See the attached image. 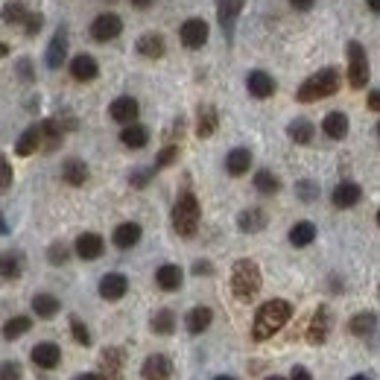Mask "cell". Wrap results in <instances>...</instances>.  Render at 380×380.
<instances>
[{
    "label": "cell",
    "mask_w": 380,
    "mask_h": 380,
    "mask_svg": "<svg viewBox=\"0 0 380 380\" xmlns=\"http://www.w3.org/2000/svg\"><path fill=\"white\" fill-rule=\"evenodd\" d=\"M296 196H299L301 202H316V199H319V184L310 181V179H301V181L296 184Z\"/></svg>",
    "instance_id": "b9f144b4"
},
{
    "label": "cell",
    "mask_w": 380,
    "mask_h": 380,
    "mask_svg": "<svg viewBox=\"0 0 380 380\" xmlns=\"http://www.w3.org/2000/svg\"><path fill=\"white\" fill-rule=\"evenodd\" d=\"M152 176H155V170H146V167H138L132 176H129V184L132 187H138V190H144L149 181H152Z\"/></svg>",
    "instance_id": "bcb514c9"
},
{
    "label": "cell",
    "mask_w": 380,
    "mask_h": 380,
    "mask_svg": "<svg viewBox=\"0 0 380 380\" xmlns=\"http://www.w3.org/2000/svg\"><path fill=\"white\" fill-rule=\"evenodd\" d=\"M29 357H33V363H36L39 369L50 371V369H56V366L61 363V348H59L56 342H39Z\"/></svg>",
    "instance_id": "d6986e66"
},
{
    "label": "cell",
    "mask_w": 380,
    "mask_h": 380,
    "mask_svg": "<svg viewBox=\"0 0 380 380\" xmlns=\"http://www.w3.org/2000/svg\"><path fill=\"white\" fill-rule=\"evenodd\" d=\"M138 114H141V106H138V100L135 97H117V100H111V106H109V117L114 120V123H135L138 120Z\"/></svg>",
    "instance_id": "ac0fdd59"
},
{
    "label": "cell",
    "mask_w": 380,
    "mask_h": 380,
    "mask_svg": "<svg viewBox=\"0 0 380 380\" xmlns=\"http://www.w3.org/2000/svg\"><path fill=\"white\" fill-rule=\"evenodd\" d=\"M342 85V74L336 68H322L319 74H313L301 82V88L296 91V100L299 103H319V100H328L339 91Z\"/></svg>",
    "instance_id": "3957f363"
},
{
    "label": "cell",
    "mask_w": 380,
    "mask_h": 380,
    "mask_svg": "<svg viewBox=\"0 0 380 380\" xmlns=\"http://www.w3.org/2000/svg\"><path fill=\"white\" fill-rule=\"evenodd\" d=\"M194 272H196V275H211L214 266H211L208 261H196V264H194Z\"/></svg>",
    "instance_id": "f5cc1de1"
},
{
    "label": "cell",
    "mask_w": 380,
    "mask_h": 380,
    "mask_svg": "<svg viewBox=\"0 0 380 380\" xmlns=\"http://www.w3.org/2000/svg\"><path fill=\"white\" fill-rule=\"evenodd\" d=\"M144 380H170L173 377V360L167 354H149L141 366Z\"/></svg>",
    "instance_id": "4fadbf2b"
},
{
    "label": "cell",
    "mask_w": 380,
    "mask_h": 380,
    "mask_svg": "<svg viewBox=\"0 0 380 380\" xmlns=\"http://www.w3.org/2000/svg\"><path fill=\"white\" fill-rule=\"evenodd\" d=\"M120 33H123V21L114 12H103V15H97V18L91 21V39L100 41V44L114 41Z\"/></svg>",
    "instance_id": "ba28073f"
},
{
    "label": "cell",
    "mask_w": 380,
    "mask_h": 380,
    "mask_svg": "<svg viewBox=\"0 0 380 380\" xmlns=\"http://www.w3.org/2000/svg\"><path fill=\"white\" fill-rule=\"evenodd\" d=\"M199 223H202V205H199L196 194L184 190L173 205V229L179 237H194L199 231Z\"/></svg>",
    "instance_id": "277c9868"
},
{
    "label": "cell",
    "mask_w": 380,
    "mask_h": 380,
    "mask_svg": "<svg viewBox=\"0 0 380 380\" xmlns=\"http://www.w3.org/2000/svg\"><path fill=\"white\" fill-rule=\"evenodd\" d=\"M216 129H219V111L214 106H208V103L199 106V111H196V135L199 138H214Z\"/></svg>",
    "instance_id": "4316f807"
},
{
    "label": "cell",
    "mask_w": 380,
    "mask_h": 380,
    "mask_svg": "<svg viewBox=\"0 0 380 380\" xmlns=\"http://www.w3.org/2000/svg\"><path fill=\"white\" fill-rule=\"evenodd\" d=\"M109 4H114V0H109Z\"/></svg>",
    "instance_id": "e7e4bbea"
},
{
    "label": "cell",
    "mask_w": 380,
    "mask_h": 380,
    "mask_svg": "<svg viewBox=\"0 0 380 380\" xmlns=\"http://www.w3.org/2000/svg\"><path fill=\"white\" fill-rule=\"evenodd\" d=\"M366 6H369L371 15H377V12H380V0H366Z\"/></svg>",
    "instance_id": "9f6ffc18"
},
{
    "label": "cell",
    "mask_w": 380,
    "mask_h": 380,
    "mask_svg": "<svg viewBox=\"0 0 380 380\" xmlns=\"http://www.w3.org/2000/svg\"><path fill=\"white\" fill-rule=\"evenodd\" d=\"M313 240H316V226L307 223V219H301V223H296V226L290 229V243H293L296 249H304V246H310Z\"/></svg>",
    "instance_id": "8d00e7d4"
},
{
    "label": "cell",
    "mask_w": 380,
    "mask_h": 380,
    "mask_svg": "<svg viewBox=\"0 0 380 380\" xmlns=\"http://www.w3.org/2000/svg\"><path fill=\"white\" fill-rule=\"evenodd\" d=\"M39 129H41V146H44V152H56L59 144H61V138H65V129L59 126V120L56 117H47V120L39 123Z\"/></svg>",
    "instance_id": "f546056e"
},
{
    "label": "cell",
    "mask_w": 380,
    "mask_h": 380,
    "mask_svg": "<svg viewBox=\"0 0 380 380\" xmlns=\"http://www.w3.org/2000/svg\"><path fill=\"white\" fill-rule=\"evenodd\" d=\"M179 155H181V149L176 146V144H167L161 152L155 155V164H152V170L158 173V170H164V167H170V164H176L179 161Z\"/></svg>",
    "instance_id": "60d3db41"
},
{
    "label": "cell",
    "mask_w": 380,
    "mask_h": 380,
    "mask_svg": "<svg viewBox=\"0 0 380 380\" xmlns=\"http://www.w3.org/2000/svg\"><path fill=\"white\" fill-rule=\"evenodd\" d=\"M0 380H21V363L15 360L0 363Z\"/></svg>",
    "instance_id": "7dc6e473"
},
{
    "label": "cell",
    "mask_w": 380,
    "mask_h": 380,
    "mask_svg": "<svg viewBox=\"0 0 380 380\" xmlns=\"http://www.w3.org/2000/svg\"><path fill=\"white\" fill-rule=\"evenodd\" d=\"M243 6H246V0H216V18H219L223 33L229 36V41L234 36V26H237V18H240Z\"/></svg>",
    "instance_id": "30bf717a"
},
{
    "label": "cell",
    "mask_w": 380,
    "mask_h": 380,
    "mask_svg": "<svg viewBox=\"0 0 380 380\" xmlns=\"http://www.w3.org/2000/svg\"><path fill=\"white\" fill-rule=\"evenodd\" d=\"M293 319V304L287 299H272V301H264L255 313V325H251V339L255 342H264V339H272L284 325Z\"/></svg>",
    "instance_id": "6da1fadb"
},
{
    "label": "cell",
    "mask_w": 380,
    "mask_h": 380,
    "mask_svg": "<svg viewBox=\"0 0 380 380\" xmlns=\"http://www.w3.org/2000/svg\"><path fill=\"white\" fill-rule=\"evenodd\" d=\"M290 6H293L296 12H310V9L316 6V0H290Z\"/></svg>",
    "instance_id": "f907efd6"
},
{
    "label": "cell",
    "mask_w": 380,
    "mask_h": 380,
    "mask_svg": "<svg viewBox=\"0 0 380 380\" xmlns=\"http://www.w3.org/2000/svg\"><path fill=\"white\" fill-rule=\"evenodd\" d=\"M264 287V275L261 266L251 258H240L231 266V293L237 301H251Z\"/></svg>",
    "instance_id": "7a4b0ae2"
},
{
    "label": "cell",
    "mask_w": 380,
    "mask_h": 380,
    "mask_svg": "<svg viewBox=\"0 0 380 380\" xmlns=\"http://www.w3.org/2000/svg\"><path fill=\"white\" fill-rule=\"evenodd\" d=\"M68 29L65 26H59L56 29V36L50 39V44H47V50H44V65H47V71H59L61 65H65V59H68Z\"/></svg>",
    "instance_id": "9c48e42d"
},
{
    "label": "cell",
    "mask_w": 380,
    "mask_h": 380,
    "mask_svg": "<svg viewBox=\"0 0 380 380\" xmlns=\"http://www.w3.org/2000/svg\"><path fill=\"white\" fill-rule=\"evenodd\" d=\"M369 53L360 41H348V82L351 88L363 91L369 85Z\"/></svg>",
    "instance_id": "5b68a950"
},
{
    "label": "cell",
    "mask_w": 380,
    "mask_h": 380,
    "mask_svg": "<svg viewBox=\"0 0 380 380\" xmlns=\"http://www.w3.org/2000/svg\"><path fill=\"white\" fill-rule=\"evenodd\" d=\"M18 74H21L24 82H33V79H36V76H33V61H29V59H21V61H18Z\"/></svg>",
    "instance_id": "681fc988"
},
{
    "label": "cell",
    "mask_w": 380,
    "mask_h": 380,
    "mask_svg": "<svg viewBox=\"0 0 380 380\" xmlns=\"http://www.w3.org/2000/svg\"><path fill=\"white\" fill-rule=\"evenodd\" d=\"M369 109L380 111V91H369Z\"/></svg>",
    "instance_id": "db71d44e"
},
{
    "label": "cell",
    "mask_w": 380,
    "mask_h": 380,
    "mask_svg": "<svg viewBox=\"0 0 380 380\" xmlns=\"http://www.w3.org/2000/svg\"><path fill=\"white\" fill-rule=\"evenodd\" d=\"M74 251H76V258H82V261H97V258H103V251H106V240L100 234H94V231H85V234L76 237Z\"/></svg>",
    "instance_id": "7c38bea8"
},
{
    "label": "cell",
    "mask_w": 380,
    "mask_h": 380,
    "mask_svg": "<svg viewBox=\"0 0 380 380\" xmlns=\"http://www.w3.org/2000/svg\"><path fill=\"white\" fill-rule=\"evenodd\" d=\"M26 269V258H24V251L18 249H6V251H0V278L4 281H18Z\"/></svg>",
    "instance_id": "9a60e30c"
},
{
    "label": "cell",
    "mask_w": 380,
    "mask_h": 380,
    "mask_svg": "<svg viewBox=\"0 0 380 380\" xmlns=\"http://www.w3.org/2000/svg\"><path fill=\"white\" fill-rule=\"evenodd\" d=\"M211 322H214V310L205 307V304L194 307V310H190V313L184 316V328H187V334H194V336L205 334V331L211 328Z\"/></svg>",
    "instance_id": "7402d4cb"
},
{
    "label": "cell",
    "mask_w": 380,
    "mask_h": 380,
    "mask_svg": "<svg viewBox=\"0 0 380 380\" xmlns=\"http://www.w3.org/2000/svg\"><path fill=\"white\" fill-rule=\"evenodd\" d=\"M360 199H363V187H360L357 181H339V184L334 187V194H331V202H334V208H339V211H348V208L360 205Z\"/></svg>",
    "instance_id": "8fae6325"
},
{
    "label": "cell",
    "mask_w": 380,
    "mask_h": 380,
    "mask_svg": "<svg viewBox=\"0 0 380 380\" xmlns=\"http://www.w3.org/2000/svg\"><path fill=\"white\" fill-rule=\"evenodd\" d=\"M334 331V313L328 304H319L310 316V325H307V342L310 345H325L328 336Z\"/></svg>",
    "instance_id": "8992f818"
},
{
    "label": "cell",
    "mask_w": 380,
    "mask_h": 380,
    "mask_svg": "<svg viewBox=\"0 0 380 380\" xmlns=\"http://www.w3.org/2000/svg\"><path fill=\"white\" fill-rule=\"evenodd\" d=\"M348 129H351V123H348V114H345V111H331V114H325V120H322V132H325L331 141H342V138H348Z\"/></svg>",
    "instance_id": "d4e9b609"
},
{
    "label": "cell",
    "mask_w": 380,
    "mask_h": 380,
    "mask_svg": "<svg viewBox=\"0 0 380 380\" xmlns=\"http://www.w3.org/2000/svg\"><path fill=\"white\" fill-rule=\"evenodd\" d=\"M12 187V167H9V158L0 155V190H9Z\"/></svg>",
    "instance_id": "c3c4849f"
},
{
    "label": "cell",
    "mask_w": 380,
    "mask_h": 380,
    "mask_svg": "<svg viewBox=\"0 0 380 380\" xmlns=\"http://www.w3.org/2000/svg\"><path fill=\"white\" fill-rule=\"evenodd\" d=\"M71 334H74V339L79 345H91V331H88V325L79 319V316H71Z\"/></svg>",
    "instance_id": "f6af8a7d"
},
{
    "label": "cell",
    "mask_w": 380,
    "mask_h": 380,
    "mask_svg": "<svg viewBox=\"0 0 380 380\" xmlns=\"http://www.w3.org/2000/svg\"><path fill=\"white\" fill-rule=\"evenodd\" d=\"M74 380H100V374H97V371H88V374H79V377H74Z\"/></svg>",
    "instance_id": "6f0895ef"
},
{
    "label": "cell",
    "mask_w": 380,
    "mask_h": 380,
    "mask_svg": "<svg viewBox=\"0 0 380 380\" xmlns=\"http://www.w3.org/2000/svg\"><path fill=\"white\" fill-rule=\"evenodd\" d=\"M149 328H152V334H158V336H170L173 331H176V313L173 310H158L155 316H152V322H149Z\"/></svg>",
    "instance_id": "d590c367"
},
{
    "label": "cell",
    "mask_w": 380,
    "mask_h": 380,
    "mask_svg": "<svg viewBox=\"0 0 380 380\" xmlns=\"http://www.w3.org/2000/svg\"><path fill=\"white\" fill-rule=\"evenodd\" d=\"M21 26H24V33H26L29 39H36V36L41 33V26H44V15H41V12H33V9H29Z\"/></svg>",
    "instance_id": "7bdbcfd3"
},
{
    "label": "cell",
    "mask_w": 380,
    "mask_h": 380,
    "mask_svg": "<svg viewBox=\"0 0 380 380\" xmlns=\"http://www.w3.org/2000/svg\"><path fill=\"white\" fill-rule=\"evenodd\" d=\"M141 237H144V229L138 223H120L114 229V234H111V243L117 249H132V246L141 243Z\"/></svg>",
    "instance_id": "f1b7e54d"
},
{
    "label": "cell",
    "mask_w": 380,
    "mask_h": 380,
    "mask_svg": "<svg viewBox=\"0 0 380 380\" xmlns=\"http://www.w3.org/2000/svg\"><path fill=\"white\" fill-rule=\"evenodd\" d=\"M88 176H91V170L82 158H68V161L61 164V179H65L71 187H82L88 181Z\"/></svg>",
    "instance_id": "4dcf8cb0"
},
{
    "label": "cell",
    "mask_w": 380,
    "mask_h": 380,
    "mask_svg": "<svg viewBox=\"0 0 380 380\" xmlns=\"http://www.w3.org/2000/svg\"><path fill=\"white\" fill-rule=\"evenodd\" d=\"M120 144L126 149H144L149 144V129L144 123H126L120 129Z\"/></svg>",
    "instance_id": "603a6c76"
},
{
    "label": "cell",
    "mask_w": 380,
    "mask_h": 380,
    "mask_svg": "<svg viewBox=\"0 0 380 380\" xmlns=\"http://www.w3.org/2000/svg\"><path fill=\"white\" fill-rule=\"evenodd\" d=\"M287 380H313V374L304 369V366H296L293 371H290V377Z\"/></svg>",
    "instance_id": "816d5d0a"
},
{
    "label": "cell",
    "mask_w": 380,
    "mask_h": 380,
    "mask_svg": "<svg viewBox=\"0 0 380 380\" xmlns=\"http://www.w3.org/2000/svg\"><path fill=\"white\" fill-rule=\"evenodd\" d=\"M287 135H290V141H296V144H301V146H307V144H313V135H316V126L307 120V117H296L290 126H287Z\"/></svg>",
    "instance_id": "e575fe53"
},
{
    "label": "cell",
    "mask_w": 380,
    "mask_h": 380,
    "mask_svg": "<svg viewBox=\"0 0 380 380\" xmlns=\"http://www.w3.org/2000/svg\"><path fill=\"white\" fill-rule=\"evenodd\" d=\"M4 56H9V44L0 41V59H4Z\"/></svg>",
    "instance_id": "91938a15"
},
{
    "label": "cell",
    "mask_w": 380,
    "mask_h": 380,
    "mask_svg": "<svg viewBox=\"0 0 380 380\" xmlns=\"http://www.w3.org/2000/svg\"><path fill=\"white\" fill-rule=\"evenodd\" d=\"M26 12H29V9H26L24 0H9V4L4 6V12H0V18H4V24L15 26V24H24Z\"/></svg>",
    "instance_id": "ab89813d"
},
{
    "label": "cell",
    "mask_w": 380,
    "mask_h": 380,
    "mask_svg": "<svg viewBox=\"0 0 380 380\" xmlns=\"http://www.w3.org/2000/svg\"><path fill=\"white\" fill-rule=\"evenodd\" d=\"M39 149H41V129H39V123H36V126H29V129H24V135L18 138V144H15V155L29 158V155L39 152Z\"/></svg>",
    "instance_id": "d6a6232c"
},
{
    "label": "cell",
    "mask_w": 380,
    "mask_h": 380,
    "mask_svg": "<svg viewBox=\"0 0 380 380\" xmlns=\"http://www.w3.org/2000/svg\"><path fill=\"white\" fill-rule=\"evenodd\" d=\"M47 261H50L53 266H65V264L71 261V249H68L65 243H53V246L47 249Z\"/></svg>",
    "instance_id": "ee69618b"
},
{
    "label": "cell",
    "mask_w": 380,
    "mask_h": 380,
    "mask_svg": "<svg viewBox=\"0 0 380 380\" xmlns=\"http://www.w3.org/2000/svg\"><path fill=\"white\" fill-rule=\"evenodd\" d=\"M135 47H138V56H144V59H164V53H167V41L158 33H144Z\"/></svg>",
    "instance_id": "484cf974"
},
{
    "label": "cell",
    "mask_w": 380,
    "mask_h": 380,
    "mask_svg": "<svg viewBox=\"0 0 380 380\" xmlns=\"http://www.w3.org/2000/svg\"><path fill=\"white\" fill-rule=\"evenodd\" d=\"M348 380H371L369 374H354V377H348Z\"/></svg>",
    "instance_id": "94428289"
},
{
    "label": "cell",
    "mask_w": 380,
    "mask_h": 380,
    "mask_svg": "<svg viewBox=\"0 0 380 380\" xmlns=\"http://www.w3.org/2000/svg\"><path fill=\"white\" fill-rule=\"evenodd\" d=\"M4 234H9V226H6V216L0 214V237H4Z\"/></svg>",
    "instance_id": "680465c9"
},
{
    "label": "cell",
    "mask_w": 380,
    "mask_h": 380,
    "mask_svg": "<svg viewBox=\"0 0 380 380\" xmlns=\"http://www.w3.org/2000/svg\"><path fill=\"white\" fill-rule=\"evenodd\" d=\"M264 380H287V377H281V374H269V377H264Z\"/></svg>",
    "instance_id": "6125c7cd"
},
{
    "label": "cell",
    "mask_w": 380,
    "mask_h": 380,
    "mask_svg": "<svg viewBox=\"0 0 380 380\" xmlns=\"http://www.w3.org/2000/svg\"><path fill=\"white\" fill-rule=\"evenodd\" d=\"M71 76L76 82H94L100 76V65H97V59H94L91 53H79L71 59Z\"/></svg>",
    "instance_id": "e0dca14e"
},
{
    "label": "cell",
    "mask_w": 380,
    "mask_h": 380,
    "mask_svg": "<svg viewBox=\"0 0 380 380\" xmlns=\"http://www.w3.org/2000/svg\"><path fill=\"white\" fill-rule=\"evenodd\" d=\"M61 310V301L53 293H36L33 296V313L39 319H53V316Z\"/></svg>",
    "instance_id": "836d02e7"
},
{
    "label": "cell",
    "mask_w": 380,
    "mask_h": 380,
    "mask_svg": "<svg viewBox=\"0 0 380 380\" xmlns=\"http://www.w3.org/2000/svg\"><path fill=\"white\" fill-rule=\"evenodd\" d=\"M348 331H351L354 336H360V339L371 336V334L377 331V313H374V310H363V313L351 316V322H348Z\"/></svg>",
    "instance_id": "1f68e13d"
},
{
    "label": "cell",
    "mask_w": 380,
    "mask_h": 380,
    "mask_svg": "<svg viewBox=\"0 0 380 380\" xmlns=\"http://www.w3.org/2000/svg\"><path fill=\"white\" fill-rule=\"evenodd\" d=\"M29 328H33V319L29 316H12V319L4 322V339H21L24 334H29Z\"/></svg>",
    "instance_id": "74e56055"
},
{
    "label": "cell",
    "mask_w": 380,
    "mask_h": 380,
    "mask_svg": "<svg viewBox=\"0 0 380 380\" xmlns=\"http://www.w3.org/2000/svg\"><path fill=\"white\" fill-rule=\"evenodd\" d=\"M208 36H211V29H208V21L202 18H187L179 26V39L187 50H202L208 44Z\"/></svg>",
    "instance_id": "52a82bcc"
},
{
    "label": "cell",
    "mask_w": 380,
    "mask_h": 380,
    "mask_svg": "<svg viewBox=\"0 0 380 380\" xmlns=\"http://www.w3.org/2000/svg\"><path fill=\"white\" fill-rule=\"evenodd\" d=\"M246 88H249V94L255 100H269L272 94L278 91V82L266 74V71H251L249 76H246Z\"/></svg>",
    "instance_id": "2e32d148"
},
{
    "label": "cell",
    "mask_w": 380,
    "mask_h": 380,
    "mask_svg": "<svg viewBox=\"0 0 380 380\" xmlns=\"http://www.w3.org/2000/svg\"><path fill=\"white\" fill-rule=\"evenodd\" d=\"M214 380H234L231 374H219V377H214Z\"/></svg>",
    "instance_id": "be15d7a7"
},
{
    "label": "cell",
    "mask_w": 380,
    "mask_h": 380,
    "mask_svg": "<svg viewBox=\"0 0 380 380\" xmlns=\"http://www.w3.org/2000/svg\"><path fill=\"white\" fill-rule=\"evenodd\" d=\"M100 296L106 299V301H120L126 293H129V278H126L123 272H109V275H103L100 278Z\"/></svg>",
    "instance_id": "5bb4252c"
},
{
    "label": "cell",
    "mask_w": 380,
    "mask_h": 380,
    "mask_svg": "<svg viewBox=\"0 0 380 380\" xmlns=\"http://www.w3.org/2000/svg\"><path fill=\"white\" fill-rule=\"evenodd\" d=\"M181 281H184V272L176 264H164V266H158V272H155L158 290H164V293H176L181 287Z\"/></svg>",
    "instance_id": "cb8c5ba5"
},
{
    "label": "cell",
    "mask_w": 380,
    "mask_h": 380,
    "mask_svg": "<svg viewBox=\"0 0 380 380\" xmlns=\"http://www.w3.org/2000/svg\"><path fill=\"white\" fill-rule=\"evenodd\" d=\"M249 167H251V149H246V146H234V149L226 155V170H229V176L240 179V176L249 173Z\"/></svg>",
    "instance_id": "83f0119b"
},
{
    "label": "cell",
    "mask_w": 380,
    "mask_h": 380,
    "mask_svg": "<svg viewBox=\"0 0 380 380\" xmlns=\"http://www.w3.org/2000/svg\"><path fill=\"white\" fill-rule=\"evenodd\" d=\"M237 229L243 234H258L266 229V211L264 208H246L237 214Z\"/></svg>",
    "instance_id": "44dd1931"
},
{
    "label": "cell",
    "mask_w": 380,
    "mask_h": 380,
    "mask_svg": "<svg viewBox=\"0 0 380 380\" xmlns=\"http://www.w3.org/2000/svg\"><path fill=\"white\" fill-rule=\"evenodd\" d=\"M255 190H258V194H264V196H272V194H278V190H281V179L272 170H258L255 173Z\"/></svg>",
    "instance_id": "f35d334b"
},
{
    "label": "cell",
    "mask_w": 380,
    "mask_h": 380,
    "mask_svg": "<svg viewBox=\"0 0 380 380\" xmlns=\"http://www.w3.org/2000/svg\"><path fill=\"white\" fill-rule=\"evenodd\" d=\"M123 374V351L120 348H106L100 354V380H120Z\"/></svg>",
    "instance_id": "ffe728a7"
},
{
    "label": "cell",
    "mask_w": 380,
    "mask_h": 380,
    "mask_svg": "<svg viewBox=\"0 0 380 380\" xmlns=\"http://www.w3.org/2000/svg\"><path fill=\"white\" fill-rule=\"evenodd\" d=\"M129 4H132L135 9H149V6L155 4V0H129Z\"/></svg>",
    "instance_id": "11a10c76"
}]
</instances>
